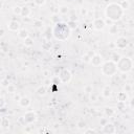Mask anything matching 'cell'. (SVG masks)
Segmentation results:
<instances>
[{"instance_id":"1","label":"cell","mask_w":134,"mask_h":134,"mask_svg":"<svg viewBox=\"0 0 134 134\" xmlns=\"http://www.w3.org/2000/svg\"><path fill=\"white\" fill-rule=\"evenodd\" d=\"M106 17L110 21H119L122 19V17L125 14V11L122 9V6L117 3H110L107 5L106 10H105Z\"/></svg>"},{"instance_id":"2","label":"cell","mask_w":134,"mask_h":134,"mask_svg":"<svg viewBox=\"0 0 134 134\" xmlns=\"http://www.w3.org/2000/svg\"><path fill=\"white\" fill-rule=\"evenodd\" d=\"M70 28L67 26L66 23L63 22H58L56 23V25L53 26L52 29V35L53 37L59 41H64L70 37Z\"/></svg>"},{"instance_id":"3","label":"cell","mask_w":134,"mask_h":134,"mask_svg":"<svg viewBox=\"0 0 134 134\" xmlns=\"http://www.w3.org/2000/svg\"><path fill=\"white\" fill-rule=\"evenodd\" d=\"M116 67L122 73H128L133 68V61L129 57H121L116 62Z\"/></svg>"},{"instance_id":"4","label":"cell","mask_w":134,"mask_h":134,"mask_svg":"<svg viewBox=\"0 0 134 134\" xmlns=\"http://www.w3.org/2000/svg\"><path fill=\"white\" fill-rule=\"evenodd\" d=\"M101 71L104 75L106 76H113L117 73V67H116V63L109 60L107 62H105L103 65H102Z\"/></svg>"},{"instance_id":"5","label":"cell","mask_w":134,"mask_h":134,"mask_svg":"<svg viewBox=\"0 0 134 134\" xmlns=\"http://www.w3.org/2000/svg\"><path fill=\"white\" fill-rule=\"evenodd\" d=\"M59 80L61 83H68L71 80V73H70L69 70L67 69H62L60 73H59Z\"/></svg>"},{"instance_id":"6","label":"cell","mask_w":134,"mask_h":134,"mask_svg":"<svg viewBox=\"0 0 134 134\" xmlns=\"http://www.w3.org/2000/svg\"><path fill=\"white\" fill-rule=\"evenodd\" d=\"M24 121L26 125H30V124H34L37 121V114L35 111H27L24 114Z\"/></svg>"},{"instance_id":"7","label":"cell","mask_w":134,"mask_h":134,"mask_svg":"<svg viewBox=\"0 0 134 134\" xmlns=\"http://www.w3.org/2000/svg\"><path fill=\"white\" fill-rule=\"evenodd\" d=\"M106 26V22L102 18H97L93 20V28L97 30H103Z\"/></svg>"},{"instance_id":"8","label":"cell","mask_w":134,"mask_h":134,"mask_svg":"<svg viewBox=\"0 0 134 134\" xmlns=\"http://www.w3.org/2000/svg\"><path fill=\"white\" fill-rule=\"evenodd\" d=\"M89 63L92 64V66H94V67H99L102 65V63H103V58H102L100 54H93Z\"/></svg>"},{"instance_id":"9","label":"cell","mask_w":134,"mask_h":134,"mask_svg":"<svg viewBox=\"0 0 134 134\" xmlns=\"http://www.w3.org/2000/svg\"><path fill=\"white\" fill-rule=\"evenodd\" d=\"M115 45L119 49H125L128 46V40L125 37H120L117 40L115 41Z\"/></svg>"},{"instance_id":"10","label":"cell","mask_w":134,"mask_h":134,"mask_svg":"<svg viewBox=\"0 0 134 134\" xmlns=\"http://www.w3.org/2000/svg\"><path fill=\"white\" fill-rule=\"evenodd\" d=\"M7 28L11 31H18L21 28V24L17 20H12L7 23Z\"/></svg>"},{"instance_id":"11","label":"cell","mask_w":134,"mask_h":134,"mask_svg":"<svg viewBox=\"0 0 134 134\" xmlns=\"http://www.w3.org/2000/svg\"><path fill=\"white\" fill-rule=\"evenodd\" d=\"M103 132L104 133H109V134H111V133H115L116 132V128H115V126L111 123H107L103 126Z\"/></svg>"},{"instance_id":"12","label":"cell","mask_w":134,"mask_h":134,"mask_svg":"<svg viewBox=\"0 0 134 134\" xmlns=\"http://www.w3.org/2000/svg\"><path fill=\"white\" fill-rule=\"evenodd\" d=\"M18 103H19L20 107H22V108H27L30 105V99L27 98V97H22V98L19 99Z\"/></svg>"},{"instance_id":"13","label":"cell","mask_w":134,"mask_h":134,"mask_svg":"<svg viewBox=\"0 0 134 134\" xmlns=\"http://www.w3.org/2000/svg\"><path fill=\"white\" fill-rule=\"evenodd\" d=\"M111 94H112V89L111 87H109V86H105V87L103 88V90H102V95H103L104 98L108 99L111 97Z\"/></svg>"},{"instance_id":"14","label":"cell","mask_w":134,"mask_h":134,"mask_svg":"<svg viewBox=\"0 0 134 134\" xmlns=\"http://www.w3.org/2000/svg\"><path fill=\"white\" fill-rule=\"evenodd\" d=\"M116 99L119 102H124V103H126V102L128 101V94L126 92H120V93H117Z\"/></svg>"},{"instance_id":"15","label":"cell","mask_w":134,"mask_h":134,"mask_svg":"<svg viewBox=\"0 0 134 134\" xmlns=\"http://www.w3.org/2000/svg\"><path fill=\"white\" fill-rule=\"evenodd\" d=\"M30 13H31V11L28 6H23V7H21V15L20 16H22L23 18H26L30 15Z\"/></svg>"},{"instance_id":"16","label":"cell","mask_w":134,"mask_h":134,"mask_svg":"<svg viewBox=\"0 0 134 134\" xmlns=\"http://www.w3.org/2000/svg\"><path fill=\"white\" fill-rule=\"evenodd\" d=\"M36 92H37V94L39 97H44V95H46V93H47V89H46L45 86H40V87L37 88Z\"/></svg>"},{"instance_id":"17","label":"cell","mask_w":134,"mask_h":134,"mask_svg":"<svg viewBox=\"0 0 134 134\" xmlns=\"http://www.w3.org/2000/svg\"><path fill=\"white\" fill-rule=\"evenodd\" d=\"M104 113H105V115L107 117H112L115 114V110L113 108H111V107H107V108L104 109Z\"/></svg>"},{"instance_id":"18","label":"cell","mask_w":134,"mask_h":134,"mask_svg":"<svg viewBox=\"0 0 134 134\" xmlns=\"http://www.w3.org/2000/svg\"><path fill=\"white\" fill-rule=\"evenodd\" d=\"M0 126H1L2 128H9L10 127L9 119H6V117H2V119L0 120Z\"/></svg>"},{"instance_id":"19","label":"cell","mask_w":134,"mask_h":134,"mask_svg":"<svg viewBox=\"0 0 134 134\" xmlns=\"http://www.w3.org/2000/svg\"><path fill=\"white\" fill-rule=\"evenodd\" d=\"M18 37L20 39H25V38H27L28 37V31L26 29H21L20 28L18 30Z\"/></svg>"},{"instance_id":"20","label":"cell","mask_w":134,"mask_h":134,"mask_svg":"<svg viewBox=\"0 0 134 134\" xmlns=\"http://www.w3.org/2000/svg\"><path fill=\"white\" fill-rule=\"evenodd\" d=\"M23 43H24V45H25L26 47H31V46L34 45V40L28 36L27 38L23 39Z\"/></svg>"},{"instance_id":"21","label":"cell","mask_w":134,"mask_h":134,"mask_svg":"<svg viewBox=\"0 0 134 134\" xmlns=\"http://www.w3.org/2000/svg\"><path fill=\"white\" fill-rule=\"evenodd\" d=\"M59 13L61 15H67L69 13V7L68 6H65V5H63L61 6L60 9H59Z\"/></svg>"},{"instance_id":"22","label":"cell","mask_w":134,"mask_h":134,"mask_svg":"<svg viewBox=\"0 0 134 134\" xmlns=\"http://www.w3.org/2000/svg\"><path fill=\"white\" fill-rule=\"evenodd\" d=\"M117 26L116 25H114V24H112V25H110L109 26V34H111V35H115V34H117Z\"/></svg>"},{"instance_id":"23","label":"cell","mask_w":134,"mask_h":134,"mask_svg":"<svg viewBox=\"0 0 134 134\" xmlns=\"http://www.w3.org/2000/svg\"><path fill=\"white\" fill-rule=\"evenodd\" d=\"M67 26L70 28V30H72V29H75L76 28V22L75 21H71V20H69L67 23Z\"/></svg>"},{"instance_id":"24","label":"cell","mask_w":134,"mask_h":134,"mask_svg":"<svg viewBox=\"0 0 134 134\" xmlns=\"http://www.w3.org/2000/svg\"><path fill=\"white\" fill-rule=\"evenodd\" d=\"M121 6H122V9L124 10V11H126V10H128L129 9V7H130V3H129V1H127V0H126V1H125V0H124V1L120 4Z\"/></svg>"},{"instance_id":"25","label":"cell","mask_w":134,"mask_h":134,"mask_svg":"<svg viewBox=\"0 0 134 134\" xmlns=\"http://www.w3.org/2000/svg\"><path fill=\"white\" fill-rule=\"evenodd\" d=\"M7 91H9L10 93H14V92H16V87H15V85H13V84H9V86H7Z\"/></svg>"},{"instance_id":"26","label":"cell","mask_w":134,"mask_h":134,"mask_svg":"<svg viewBox=\"0 0 134 134\" xmlns=\"http://www.w3.org/2000/svg\"><path fill=\"white\" fill-rule=\"evenodd\" d=\"M76 127L80 129V130H82V129H84V128H86V123L85 122H83V121H80L78 123V125H76Z\"/></svg>"},{"instance_id":"27","label":"cell","mask_w":134,"mask_h":134,"mask_svg":"<svg viewBox=\"0 0 134 134\" xmlns=\"http://www.w3.org/2000/svg\"><path fill=\"white\" fill-rule=\"evenodd\" d=\"M13 12H14L15 15H21V7L20 6H15Z\"/></svg>"},{"instance_id":"28","label":"cell","mask_w":134,"mask_h":134,"mask_svg":"<svg viewBox=\"0 0 134 134\" xmlns=\"http://www.w3.org/2000/svg\"><path fill=\"white\" fill-rule=\"evenodd\" d=\"M120 58H121V57L119 56V54H117L116 52H114V53L112 54V57H111V61H113V62H115V63H116L117 61H119V59H120Z\"/></svg>"},{"instance_id":"29","label":"cell","mask_w":134,"mask_h":134,"mask_svg":"<svg viewBox=\"0 0 134 134\" xmlns=\"http://www.w3.org/2000/svg\"><path fill=\"white\" fill-rule=\"evenodd\" d=\"M34 1H35V3H36L37 5L42 6V5H44V4H45L46 0H34Z\"/></svg>"},{"instance_id":"30","label":"cell","mask_w":134,"mask_h":134,"mask_svg":"<svg viewBox=\"0 0 134 134\" xmlns=\"http://www.w3.org/2000/svg\"><path fill=\"white\" fill-rule=\"evenodd\" d=\"M5 106V101L2 97H0V109H2Z\"/></svg>"},{"instance_id":"31","label":"cell","mask_w":134,"mask_h":134,"mask_svg":"<svg viewBox=\"0 0 134 134\" xmlns=\"http://www.w3.org/2000/svg\"><path fill=\"white\" fill-rule=\"evenodd\" d=\"M43 25V22L42 21H40V20H36L35 21V26L36 27H41Z\"/></svg>"},{"instance_id":"32","label":"cell","mask_w":134,"mask_h":134,"mask_svg":"<svg viewBox=\"0 0 134 134\" xmlns=\"http://www.w3.org/2000/svg\"><path fill=\"white\" fill-rule=\"evenodd\" d=\"M90 57L88 56V54H85V56H83V61L84 62H86V63H89L90 62Z\"/></svg>"},{"instance_id":"33","label":"cell","mask_w":134,"mask_h":134,"mask_svg":"<svg viewBox=\"0 0 134 134\" xmlns=\"http://www.w3.org/2000/svg\"><path fill=\"white\" fill-rule=\"evenodd\" d=\"M85 91L87 92V93H91L92 92V86H86Z\"/></svg>"},{"instance_id":"34","label":"cell","mask_w":134,"mask_h":134,"mask_svg":"<svg viewBox=\"0 0 134 134\" xmlns=\"http://www.w3.org/2000/svg\"><path fill=\"white\" fill-rule=\"evenodd\" d=\"M121 80H123V81H125V80H127L128 79V74L127 73H122V75H121Z\"/></svg>"},{"instance_id":"35","label":"cell","mask_w":134,"mask_h":134,"mask_svg":"<svg viewBox=\"0 0 134 134\" xmlns=\"http://www.w3.org/2000/svg\"><path fill=\"white\" fill-rule=\"evenodd\" d=\"M9 81H7V80H3L2 81V86H5V87H7V86H9Z\"/></svg>"},{"instance_id":"36","label":"cell","mask_w":134,"mask_h":134,"mask_svg":"<svg viewBox=\"0 0 134 134\" xmlns=\"http://www.w3.org/2000/svg\"><path fill=\"white\" fill-rule=\"evenodd\" d=\"M4 33H5L4 29L3 28H0V38H2L4 36Z\"/></svg>"},{"instance_id":"37","label":"cell","mask_w":134,"mask_h":134,"mask_svg":"<svg viewBox=\"0 0 134 134\" xmlns=\"http://www.w3.org/2000/svg\"><path fill=\"white\" fill-rule=\"evenodd\" d=\"M85 133H95V130H93V129H88V130H86Z\"/></svg>"},{"instance_id":"38","label":"cell","mask_w":134,"mask_h":134,"mask_svg":"<svg viewBox=\"0 0 134 134\" xmlns=\"http://www.w3.org/2000/svg\"><path fill=\"white\" fill-rule=\"evenodd\" d=\"M125 90H126V92H127V91H130V90H131V87H130L129 85H126V86H125Z\"/></svg>"},{"instance_id":"39","label":"cell","mask_w":134,"mask_h":134,"mask_svg":"<svg viewBox=\"0 0 134 134\" xmlns=\"http://www.w3.org/2000/svg\"><path fill=\"white\" fill-rule=\"evenodd\" d=\"M101 124H102V125H103V126H104L105 124H107V121H106L105 119H103V120H102V121H101Z\"/></svg>"},{"instance_id":"40","label":"cell","mask_w":134,"mask_h":134,"mask_svg":"<svg viewBox=\"0 0 134 134\" xmlns=\"http://www.w3.org/2000/svg\"><path fill=\"white\" fill-rule=\"evenodd\" d=\"M81 13H82V15H86V14H87V10H85V9H83V10L81 11Z\"/></svg>"},{"instance_id":"41","label":"cell","mask_w":134,"mask_h":134,"mask_svg":"<svg viewBox=\"0 0 134 134\" xmlns=\"http://www.w3.org/2000/svg\"><path fill=\"white\" fill-rule=\"evenodd\" d=\"M90 99H91V100H93V101H95V100H97V97H95V95H91V98H90Z\"/></svg>"},{"instance_id":"42","label":"cell","mask_w":134,"mask_h":134,"mask_svg":"<svg viewBox=\"0 0 134 134\" xmlns=\"http://www.w3.org/2000/svg\"><path fill=\"white\" fill-rule=\"evenodd\" d=\"M3 71V68L2 67H0V72H2Z\"/></svg>"},{"instance_id":"43","label":"cell","mask_w":134,"mask_h":134,"mask_svg":"<svg viewBox=\"0 0 134 134\" xmlns=\"http://www.w3.org/2000/svg\"><path fill=\"white\" fill-rule=\"evenodd\" d=\"M23 1H25V2H28V1H29V0H23Z\"/></svg>"}]
</instances>
